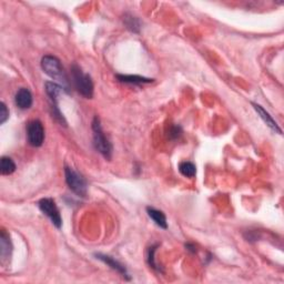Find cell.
<instances>
[{
	"mask_svg": "<svg viewBox=\"0 0 284 284\" xmlns=\"http://www.w3.org/2000/svg\"><path fill=\"white\" fill-rule=\"evenodd\" d=\"M64 176H66V182L70 190L76 193L78 197H86L88 186L86 179L83 178L82 174L77 172L74 169L70 167L64 168Z\"/></svg>",
	"mask_w": 284,
	"mask_h": 284,
	"instance_id": "obj_5",
	"label": "cell"
},
{
	"mask_svg": "<svg viewBox=\"0 0 284 284\" xmlns=\"http://www.w3.org/2000/svg\"><path fill=\"white\" fill-rule=\"evenodd\" d=\"M46 91H47V94L49 97V100H50V108H51L52 117L56 119V121L60 123L61 126H67V122H66V120H64L60 109H59V106H58L59 96H60L63 91L66 92V90H64V89L59 83L48 81V82H46Z\"/></svg>",
	"mask_w": 284,
	"mask_h": 284,
	"instance_id": "obj_4",
	"label": "cell"
},
{
	"mask_svg": "<svg viewBox=\"0 0 284 284\" xmlns=\"http://www.w3.org/2000/svg\"><path fill=\"white\" fill-rule=\"evenodd\" d=\"M9 118V110L6 106V103H0V124H3L8 120Z\"/></svg>",
	"mask_w": 284,
	"mask_h": 284,
	"instance_id": "obj_18",
	"label": "cell"
},
{
	"mask_svg": "<svg viewBox=\"0 0 284 284\" xmlns=\"http://www.w3.org/2000/svg\"><path fill=\"white\" fill-rule=\"evenodd\" d=\"M28 142L32 147H41L44 141V129L39 120H32L27 126Z\"/></svg>",
	"mask_w": 284,
	"mask_h": 284,
	"instance_id": "obj_7",
	"label": "cell"
},
{
	"mask_svg": "<svg viewBox=\"0 0 284 284\" xmlns=\"http://www.w3.org/2000/svg\"><path fill=\"white\" fill-rule=\"evenodd\" d=\"M0 171L3 176H9L16 171V163L13 162L11 158L9 157H2L1 161H0Z\"/></svg>",
	"mask_w": 284,
	"mask_h": 284,
	"instance_id": "obj_15",
	"label": "cell"
},
{
	"mask_svg": "<svg viewBox=\"0 0 284 284\" xmlns=\"http://www.w3.org/2000/svg\"><path fill=\"white\" fill-rule=\"evenodd\" d=\"M123 23L126 24V27L131 30L132 32H140L141 29V22L139 20V18L134 17L131 13H126L123 16Z\"/></svg>",
	"mask_w": 284,
	"mask_h": 284,
	"instance_id": "obj_14",
	"label": "cell"
},
{
	"mask_svg": "<svg viewBox=\"0 0 284 284\" xmlns=\"http://www.w3.org/2000/svg\"><path fill=\"white\" fill-rule=\"evenodd\" d=\"M157 247H158V246H152L151 248H149V251H148V262H149V266H150V268L154 269V270H157V271H161V269L157 266L156 259H154V253H156Z\"/></svg>",
	"mask_w": 284,
	"mask_h": 284,
	"instance_id": "obj_17",
	"label": "cell"
},
{
	"mask_svg": "<svg viewBox=\"0 0 284 284\" xmlns=\"http://www.w3.org/2000/svg\"><path fill=\"white\" fill-rule=\"evenodd\" d=\"M179 171L186 178H193L197 173V168L192 162L183 161L179 164Z\"/></svg>",
	"mask_w": 284,
	"mask_h": 284,
	"instance_id": "obj_16",
	"label": "cell"
},
{
	"mask_svg": "<svg viewBox=\"0 0 284 284\" xmlns=\"http://www.w3.org/2000/svg\"><path fill=\"white\" fill-rule=\"evenodd\" d=\"M92 132L93 146L96 148V150L99 153H101L107 160H110L112 157V144L108 140L106 134H104L100 123V119L98 117H94L92 121Z\"/></svg>",
	"mask_w": 284,
	"mask_h": 284,
	"instance_id": "obj_3",
	"label": "cell"
},
{
	"mask_svg": "<svg viewBox=\"0 0 284 284\" xmlns=\"http://www.w3.org/2000/svg\"><path fill=\"white\" fill-rule=\"evenodd\" d=\"M71 79L76 90L87 99H91L93 96V82L88 73H84L78 64H72Z\"/></svg>",
	"mask_w": 284,
	"mask_h": 284,
	"instance_id": "obj_2",
	"label": "cell"
},
{
	"mask_svg": "<svg viewBox=\"0 0 284 284\" xmlns=\"http://www.w3.org/2000/svg\"><path fill=\"white\" fill-rule=\"evenodd\" d=\"M41 68L47 76L53 79V80H56L64 90H66L67 93L69 92V89H70L69 79L63 70L60 60H59L58 58L50 56V54L44 56L41 59Z\"/></svg>",
	"mask_w": 284,
	"mask_h": 284,
	"instance_id": "obj_1",
	"label": "cell"
},
{
	"mask_svg": "<svg viewBox=\"0 0 284 284\" xmlns=\"http://www.w3.org/2000/svg\"><path fill=\"white\" fill-rule=\"evenodd\" d=\"M94 257H96V259H98V260H100L103 263H106L108 267H110L111 269H113L114 271H117L118 273H120L122 277L127 278L128 280H129V279H130V278H129V274L127 272L126 267H124L123 264H121L119 261H117L116 259H113L112 257L106 256V254H101V253H96V254H94Z\"/></svg>",
	"mask_w": 284,
	"mask_h": 284,
	"instance_id": "obj_8",
	"label": "cell"
},
{
	"mask_svg": "<svg viewBox=\"0 0 284 284\" xmlns=\"http://www.w3.org/2000/svg\"><path fill=\"white\" fill-rule=\"evenodd\" d=\"M252 106L254 108V110L258 112L259 116H260V118L264 121V123H266L267 126L271 129V130L282 134V130L280 129V127H279L278 123L274 121V119L272 118V116H270V113L266 111V109H264L262 106H260V104L254 103V102H252Z\"/></svg>",
	"mask_w": 284,
	"mask_h": 284,
	"instance_id": "obj_10",
	"label": "cell"
},
{
	"mask_svg": "<svg viewBox=\"0 0 284 284\" xmlns=\"http://www.w3.org/2000/svg\"><path fill=\"white\" fill-rule=\"evenodd\" d=\"M117 79L120 82L129 83V84H143V83H150L153 81V79L137 76V74H117Z\"/></svg>",
	"mask_w": 284,
	"mask_h": 284,
	"instance_id": "obj_13",
	"label": "cell"
},
{
	"mask_svg": "<svg viewBox=\"0 0 284 284\" xmlns=\"http://www.w3.org/2000/svg\"><path fill=\"white\" fill-rule=\"evenodd\" d=\"M186 248H187L188 251H191L192 253H196V252H197V249H196V246H194V244L188 243V244H186Z\"/></svg>",
	"mask_w": 284,
	"mask_h": 284,
	"instance_id": "obj_20",
	"label": "cell"
},
{
	"mask_svg": "<svg viewBox=\"0 0 284 284\" xmlns=\"http://www.w3.org/2000/svg\"><path fill=\"white\" fill-rule=\"evenodd\" d=\"M12 246L10 241V237L9 234L1 230V234H0V259H1V263H7L9 258L11 256Z\"/></svg>",
	"mask_w": 284,
	"mask_h": 284,
	"instance_id": "obj_9",
	"label": "cell"
},
{
	"mask_svg": "<svg viewBox=\"0 0 284 284\" xmlns=\"http://www.w3.org/2000/svg\"><path fill=\"white\" fill-rule=\"evenodd\" d=\"M182 129L180 126H172L169 130V138L170 139H177L181 136Z\"/></svg>",
	"mask_w": 284,
	"mask_h": 284,
	"instance_id": "obj_19",
	"label": "cell"
},
{
	"mask_svg": "<svg viewBox=\"0 0 284 284\" xmlns=\"http://www.w3.org/2000/svg\"><path fill=\"white\" fill-rule=\"evenodd\" d=\"M147 212L148 216L152 219V221L157 224L158 227H160L161 229H168V222H167V218L166 214H164L162 211L157 210L152 207H148L147 208Z\"/></svg>",
	"mask_w": 284,
	"mask_h": 284,
	"instance_id": "obj_12",
	"label": "cell"
},
{
	"mask_svg": "<svg viewBox=\"0 0 284 284\" xmlns=\"http://www.w3.org/2000/svg\"><path fill=\"white\" fill-rule=\"evenodd\" d=\"M38 207L44 216H47L49 219H50L54 227H56L57 229L61 228L62 219L60 216V212H59L57 204L56 202H54L53 199L51 198L41 199V200L38 202Z\"/></svg>",
	"mask_w": 284,
	"mask_h": 284,
	"instance_id": "obj_6",
	"label": "cell"
},
{
	"mask_svg": "<svg viewBox=\"0 0 284 284\" xmlns=\"http://www.w3.org/2000/svg\"><path fill=\"white\" fill-rule=\"evenodd\" d=\"M32 94L27 88L19 89L16 93V97H14V102H16L17 107L22 109V110L30 108L32 106Z\"/></svg>",
	"mask_w": 284,
	"mask_h": 284,
	"instance_id": "obj_11",
	"label": "cell"
}]
</instances>
